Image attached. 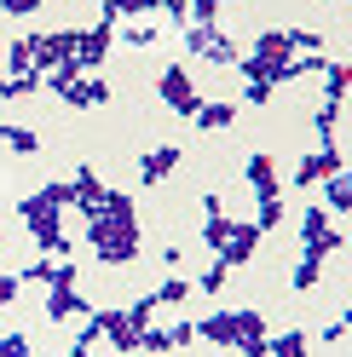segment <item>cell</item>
I'll use <instances>...</instances> for the list:
<instances>
[{"mask_svg": "<svg viewBox=\"0 0 352 357\" xmlns=\"http://www.w3.org/2000/svg\"><path fill=\"white\" fill-rule=\"evenodd\" d=\"M93 323H98V334H104V340L116 346V351L139 357V334H145V328H139L133 317H127V311H98V305H93Z\"/></svg>", "mask_w": 352, "mask_h": 357, "instance_id": "9", "label": "cell"}, {"mask_svg": "<svg viewBox=\"0 0 352 357\" xmlns=\"http://www.w3.org/2000/svg\"><path fill=\"white\" fill-rule=\"evenodd\" d=\"M47 323H70V317H93V305L81 300V288H47V311H41Z\"/></svg>", "mask_w": 352, "mask_h": 357, "instance_id": "11", "label": "cell"}, {"mask_svg": "<svg viewBox=\"0 0 352 357\" xmlns=\"http://www.w3.org/2000/svg\"><path fill=\"white\" fill-rule=\"evenodd\" d=\"M156 93H162V104H168L179 121H191L196 109H203V93H196V81H191L185 63H168V70L156 75Z\"/></svg>", "mask_w": 352, "mask_h": 357, "instance_id": "4", "label": "cell"}, {"mask_svg": "<svg viewBox=\"0 0 352 357\" xmlns=\"http://www.w3.org/2000/svg\"><path fill=\"white\" fill-rule=\"evenodd\" d=\"M64 357H93V346H81V340H75V346H70V351H64Z\"/></svg>", "mask_w": 352, "mask_h": 357, "instance_id": "35", "label": "cell"}, {"mask_svg": "<svg viewBox=\"0 0 352 357\" xmlns=\"http://www.w3.org/2000/svg\"><path fill=\"white\" fill-rule=\"evenodd\" d=\"M0 58H6V40H0Z\"/></svg>", "mask_w": 352, "mask_h": 357, "instance_id": "36", "label": "cell"}, {"mask_svg": "<svg viewBox=\"0 0 352 357\" xmlns=\"http://www.w3.org/2000/svg\"><path fill=\"white\" fill-rule=\"evenodd\" d=\"M35 47V75L47 81L52 70H64V63H75V29H52V35H29Z\"/></svg>", "mask_w": 352, "mask_h": 357, "instance_id": "6", "label": "cell"}, {"mask_svg": "<svg viewBox=\"0 0 352 357\" xmlns=\"http://www.w3.org/2000/svg\"><path fill=\"white\" fill-rule=\"evenodd\" d=\"M231 225H237V219H226V213H208V225H203V242H208V248H219V242L231 236Z\"/></svg>", "mask_w": 352, "mask_h": 357, "instance_id": "26", "label": "cell"}, {"mask_svg": "<svg viewBox=\"0 0 352 357\" xmlns=\"http://www.w3.org/2000/svg\"><path fill=\"white\" fill-rule=\"evenodd\" d=\"M300 242H306V254H335V248H346V231L341 225H329V213L323 208H306V219H300Z\"/></svg>", "mask_w": 352, "mask_h": 357, "instance_id": "8", "label": "cell"}, {"mask_svg": "<svg viewBox=\"0 0 352 357\" xmlns=\"http://www.w3.org/2000/svg\"><path fill=\"white\" fill-rule=\"evenodd\" d=\"M249 58H295L289 29H266V35H254V52H249Z\"/></svg>", "mask_w": 352, "mask_h": 357, "instance_id": "17", "label": "cell"}, {"mask_svg": "<svg viewBox=\"0 0 352 357\" xmlns=\"http://www.w3.org/2000/svg\"><path fill=\"white\" fill-rule=\"evenodd\" d=\"M329 173H346V155H341V144H335V139H329V144H318V150L295 167V185H323Z\"/></svg>", "mask_w": 352, "mask_h": 357, "instance_id": "10", "label": "cell"}, {"mask_svg": "<svg viewBox=\"0 0 352 357\" xmlns=\"http://www.w3.org/2000/svg\"><path fill=\"white\" fill-rule=\"evenodd\" d=\"M150 294H156V305H179L191 294V277H168L162 288H150Z\"/></svg>", "mask_w": 352, "mask_h": 357, "instance_id": "25", "label": "cell"}, {"mask_svg": "<svg viewBox=\"0 0 352 357\" xmlns=\"http://www.w3.org/2000/svg\"><path fill=\"white\" fill-rule=\"evenodd\" d=\"M346 340V317H335V323H323V346H341Z\"/></svg>", "mask_w": 352, "mask_h": 357, "instance_id": "34", "label": "cell"}, {"mask_svg": "<svg viewBox=\"0 0 352 357\" xmlns=\"http://www.w3.org/2000/svg\"><path fill=\"white\" fill-rule=\"evenodd\" d=\"M110 47H116V24H110V17H98L93 29H75V70L81 75H98Z\"/></svg>", "mask_w": 352, "mask_h": 357, "instance_id": "5", "label": "cell"}, {"mask_svg": "<svg viewBox=\"0 0 352 357\" xmlns=\"http://www.w3.org/2000/svg\"><path fill=\"white\" fill-rule=\"evenodd\" d=\"M116 40H127V47H133V52H150V47H162V29L156 24H150V17H133V24H127Z\"/></svg>", "mask_w": 352, "mask_h": 357, "instance_id": "16", "label": "cell"}, {"mask_svg": "<svg viewBox=\"0 0 352 357\" xmlns=\"http://www.w3.org/2000/svg\"><path fill=\"white\" fill-rule=\"evenodd\" d=\"M179 162H185V150H179V144H156V150H145V155H139V178H145V185H162V178L179 167Z\"/></svg>", "mask_w": 352, "mask_h": 357, "instance_id": "14", "label": "cell"}, {"mask_svg": "<svg viewBox=\"0 0 352 357\" xmlns=\"http://www.w3.org/2000/svg\"><path fill=\"white\" fill-rule=\"evenodd\" d=\"M289 40H295V52H323V47H329L318 29H289Z\"/></svg>", "mask_w": 352, "mask_h": 357, "instance_id": "29", "label": "cell"}, {"mask_svg": "<svg viewBox=\"0 0 352 357\" xmlns=\"http://www.w3.org/2000/svg\"><path fill=\"white\" fill-rule=\"evenodd\" d=\"M323 81H329V86H323V93H329L323 104H341V98H346V58H329V63H323Z\"/></svg>", "mask_w": 352, "mask_h": 357, "instance_id": "23", "label": "cell"}, {"mask_svg": "<svg viewBox=\"0 0 352 357\" xmlns=\"http://www.w3.org/2000/svg\"><path fill=\"white\" fill-rule=\"evenodd\" d=\"M266 334H272V328H266V311H254V305H243V311H214V317H203V323H196V340L237 346V351L260 346Z\"/></svg>", "mask_w": 352, "mask_h": 357, "instance_id": "2", "label": "cell"}, {"mask_svg": "<svg viewBox=\"0 0 352 357\" xmlns=\"http://www.w3.org/2000/svg\"><path fill=\"white\" fill-rule=\"evenodd\" d=\"M0 144L17 150V155H35L41 139H35V127H17V121H0Z\"/></svg>", "mask_w": 352, "mask_h": 357, "instance_id": "19", "label": "cell"}, {"mask_svg": "<svg viewBox=\"0 0 352 357\" xmlns=\"http://www.w3.org/2000/svg\"><path fill=\"white\" fill-rule=\"evenodd\" d=\"M168 340H173V351H179V346H191V340H196V323H191V317H179V323L168 328Z\"/></svg>", "mask_w": 352, "mask_h": 357, "instance_id": "31", "label": "cell"}, {"mask_svg": "<svg viewBox=\"0 0 352 357\" xmlns=\"http://www.w3.org/2000/svg\"><path fill=\"white\" fill-rule=\"evenodd\" d=\"M17 294H24V277H6V271H0V305H12Z\"/></svg>", "mask_w": 352, "mask_h": 357, "instance_id": "33", "label": "cell"}, {"mask_svg": "<svg viewBox=\"0 0 352 357\" xmlns=\"http://www.w3.org/2000/svg\"><path fill=\"white\" fill-rule=\"evenodd\" d=\"M277 225H283V196H266V202L254 208V231L266 236V231H277Z\"/></svg>", "mask_w": 352, "mask_h": 357, "instance_id": "24", "label": "cell"}, {"mask_svg": "<svg viewBox=\"0 0 352 357\" xmlns=\"http://www.w3.org/2000/svg\"><path fill=\"white\" fill-rule=\"evenodd\" d=\"M323 190H329V213L346 219V208H352V185H346V173H329V178H323Z\"/></svg>", "mask_w": 352, "mask_h": 357, "instance_id": "21", "label": "cell"}, {"mask_svg": "<svg viewBox=\"0 0 352 357\" xmlns=\"http://www.w3.org/2000/svg\"><path fill=\"white\" fill-rule=\"evenodd\" d=\"M243 178H249L254 202H266V196H283V190H277V162H272L266 150H254L249 162H243Z\"/></svg>", "mask_w": 352, "mask_h": 357, "instance_id": "13", "label": "cell"}, {"mask_svg": "<svg viewBox=\"0 0 352 357\" xmlns=\"http://www.w3.org/2000/svg\"><path fill=\"white\" fill-rule=\"evenodd\" d=\"M156 311H162V305H156V294H139L133 305H127V317H133L139 328H150V317H156Z\"/></svg>", "mask_w": 352, "mask_h": 357, "instance_id": "27", "label": "cell"}, {"mask_svg": "<svg viewBox=\"0 0 352 357\" xmlns=\"http://www.w3.org/2000/svg\"><path fill=\"white\" fill-rule=\"evenodd\" d=\"M29 357H35V351H29Z\"/></svg>", "mask_w": 352, "mask_h": 357, "instance_id": "38", "label": "cell"}, {"mask_svg": "<svg viewBox=\"0 0 352 357\" xmlns=\"http://www.w3.org/2000/svg\"><path fill=\"white\" fill-rule=\"evenodd\" d=\"M0 12H6V17H35L41 0H0Z\"/></svg>", "mask_w": 352, "mask_h": 357, "instance_id": "32", "label": "cell"}, {"mask_svg": "<svg viewBox=\"0 0 352 357\" xmlns=\"http://www.w3.org/2000/svg\"><path fill=\"white\" fill-rule=\"evenodd\" d=\"M47 86L70 104V109H104L110 104V86H104V75H81L75 63H64V70H52L47 75Z\"/></svg>", "mask_w": 352, "mask_h": 357, "instance_id": "3", "label": "cell"}, {"mask_svg": "<svg viewBox=\"0 0 352 357\" xmlns=\"http://www.w3.org/2000/svg\"><path fill=\"white\" fill-rule=\"evenodd\" d=\"M0 75H35V47H29V35L6 40V58H0ZM41 86H47V81H41Z\"/></svg>", "mask_w": 352, "mask_h": 357, "instance_id": "15", "label": "cell"}, {"mask_svg": "<svg viewBox=\"0 0 352 357\" xmlns=\"http://www.w3.org/2000/svg\"><path fill=\"white\" fill-rule=\"evenodd\" d=\"M87 248L98 254V265H133L145 254V231H139V202L127 190H104L98 213L87 219Z\"/></svg>", "mask_w": 352, "mask_h": 357, "instance_id": "1", "label": "cell"}, {"mask_svg": "<svg viewBox=\"0 0 352 357\" xmlns=\"http://www.w3.org/2000/svg\"><path fill=\"white\" fill-rule=\"evenodd\" d=\"M191 121L203 127V132H226V127L237 121V104H208V98H203V109H196Z\"/></svg>", "mask_w": 352, "mask_h": 357, "instance_id": "18", "label": "cell"}, {"mask_svg": "<svg viewBox=\"0 0 352 357\" xmlns=\"http://www.w3.org/2000/svg\"><path fill=\"white\" fill-rule=\"evenodd\" d=\"M318 277H323V254H300V265L289 271V282L300 288V294H306V288H318Z\"/></svg>", "mask_w": 352, "mask_h": 357, "instance_id": "22", "label": "cell"}, {"mask_svg": "<svg viewBox=\"0 0 352 357\" xmlns=\"http://www.w3.org/2000/svg\"><path fill=\"white\" fill-rule=\"evenodd\" d=\"M254 248H260V231H254V219H237V225H231V236L214 248V265H226V271H243V265L254 259Z\"/></svg>", "mask_w": 352, "mask_h": 357, "instance_id": "7", "label": "cell"}, {"mask_svg": "<svg viewBox=\"0 0 352 357\" xmlns=\"http://www.w3.org/2000/svg\"><path fill=\"white\" fill-rule=\"evenodd\" d=\"M226 282H231V271H226V265H208V271L196 277V288H203V294H219Z\"/></svg>", "mask_w": 352, "mask_h": 357, "instance_id": "28", "label": "cell"}, {"mask_svg": "<svg viewBox=\"0 0 352 357\" xmlns=\"http://www.w3.org/2000/svg\"><path fill=\"white\" fill-rule=\"evenodd\" d=\"M110 357H127V351H110Z\"/></svg>", "mask_w": 352, "mask_h": 357, "instance_id": "37", "label": "cell"}, {"mask_svg": "<svg viewBox=\"0 0 352 357\" xmlns=\"http://www.w3.org/2000/svg\"><path fill=\"white\" fill-rule=\"evenodd\" d=\"M0 357H29V334H0Z\"/></svg>", "mask_w": 352, "mask_h": 357, "instance_id": "30", "label": "cell"}, {"mask_svg": "<svg viewBox=\"0 0 352 357\" xmlns=\"http://www.w3.org/2000/svg\"><path fill=\"white\" fill-rule=\"evenodd\" d=\"M266 357H306V334H300V328L266 334Z\"/></svg>", "mask_w": 352, "mask_h": 357, "instance_id": "20", "label": "cell"}, {"mask_svg": "<svg viewBox=\"0 0 352 357\" xmlns=\"http://www.w3.org/2000/svg\"><path fill=\"white\" fill-rule=\"evenodd\" d=\"M104 190H110L104 178H98L93 167H81V173L70 178V208H81V219H93V213H98V202H104Z\"/></svg>", "mask_w": 352, "mask_h": 357, "instance_id": "12", "label": "cell"}]
</instances>
